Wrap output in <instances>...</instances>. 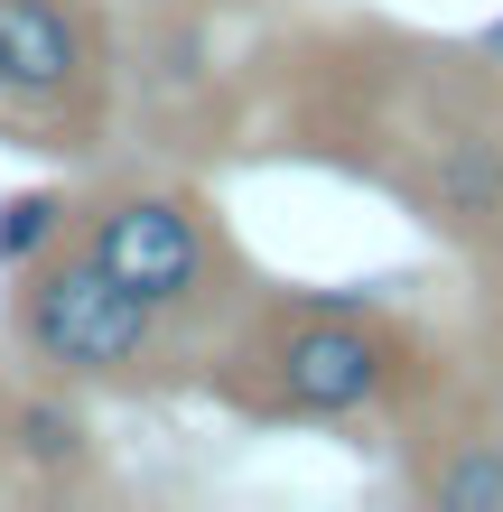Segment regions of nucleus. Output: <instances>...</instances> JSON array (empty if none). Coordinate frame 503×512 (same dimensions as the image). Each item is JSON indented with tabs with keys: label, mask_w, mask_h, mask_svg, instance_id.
Returning a JSON list of instances; mask_svg holds the SVG:
<instances>
[{
	"label": "nucleus",
	"mask_w": 503,
	"mask_h": 512,
	"mask_svg": "<svg viewBox=\"0 0 503 512\" xmlns=\"http://www.w3.org/2000/svg\"><path fill=\"white\" fill-rule=\"evenodd\" d=\"M280 149L392 196L429 243L503 261V56L401 19H327L271 56Z\"/></svg>",
	"instance_id": "f257e3e1"
},
{
	"label": "nucleus",
	"mask_w": 503,
	"mask_h": 512,
	"mask_svg": "<svg viewBox=\"0 0 503 512\" xmlns=\"http://www.w3.org/2000/svg\"><path fill=\"white\" fill-rule=\"evenodd\" d=\"M457 354L364 289H252L196 345V391L252 429H392Z\"/></svg>",
	"instance_id": "f03ea898"
},
{
	"label": "nucleus",
	"mask_w": 503,
	"mask_h": 512,
	"mask_svg": "<svg viewBox=\"0 0 503 512\" xmlns=\"http://www.w3.org/2000/svg\"><path fill=\"white\" fill-rule=\"evenodd\" d=\"M10 354L38 382H66V391L187 382V336H177L150 298H131L75 233L47 243L28 270H10Z\"/></svg>",
	"instance_id": "7ed1b4c3"
},
{
	"label": "nucleus",
	"mask_w": 503,
	"mask_h": 512,
	"mask_svg": "<svg viewBox=\"0 0 503 512\" xmlns=\"http://www.w3.org/2000/svg\"><path fill=\"white\" fill-rule=\"evenodd\" d=\"M66 233H75V243L94 252L131 298H150L187 345H205V336H215V326L261 289L252 261H243V243H233V224L215 215V196H205V187L122 177V187H94V196H84Z\"/></svg>",
	"instance_id": "20e7f679"
},
{
	"label": "nucleus",
	"mask_w": 503,
	"mask_h": 512,
	"mask_svg": "<svg viewBox=\"0 0 503 512\" xmlns=\"http://www.w3.org/2000/svg\"><path fill=\"white\" fill-rule=\"evenodd\" d=\"M112 28L94 0H0V94L47 149H103L112 122Z\"/></svg>",
	"instance_id": "39448f33"
},
{
	"label": "nucleus",
	"mask_w": 503,
	"mask_h": 512,
	"mask_svg": "<svg viewBox=\"0 0 503 512\" xmlns=\"http://www.w3.org/2000/svg\"><path fill=\"white\" fill-rule=\"evenodd\" d=\"M392 466L420 512H503V391L457 364L410 419H392Z\"/></svg>",
	"instance_id": "423d86ee"
},
{
	"label": "nucleus",
	"mask_w": 503,
	"mask_h": 512,
	"mask_svg": "<svg viewBox=\"0 0 503 512\" xmlns=\"http://www.w3.org/2000/svg\"><path fill=\"white\" fill-rule=\"evenodd\" d=\"M0 457H10L19 475H38V485H84L103 457L94 419H84V391L66 382H28L0 401Z\"/></svg>",
	"instance_id": "0eeeda50"
},
{
	"label": "nucleus",
	"mask_w": 503,
	"mask_h": 512,
	"mask_svg": "<svg viewBox=\"0 0 503 512\" xmlns=\"http://www.w3.org/2000/svg\"><path fill=\"white\" fill-rule=\"evenodd\" d=\"M66 224H75L66 187H10L0 196V270H28L47 243H66Z\"/></svg>",
	"instance_id": "6e6552de"
},
{
	"label": "nucleus",
	"mask_w": 503,
	"mask_h": 512,
	"mask_svg": "<svg viewBox=\"0 0 503 512\" xmlns=\"http://www.w3.org/2000/svg\"><path fill=\"white\" fill-rule=\"evenodd\" d=\"M131 10H150V19H196V0H131Z\"/></svg>",
	"instance_id": "1a4fd4ad"
},
{
	"label": "nucleus",
	"mask_w": 503,
	"mask_h": 512,
	"mask_svg": "<svg viewBox=\"0 0 503 512\" xmlns=\"http://www.w3.org/2000/svg\"><path fill=\"white\" fill-rule=\"evenodd\" d=\"M0 122H10V94H0Z\"/></svg>",
	"instance_id": "9d476101"
}]
</instances>
